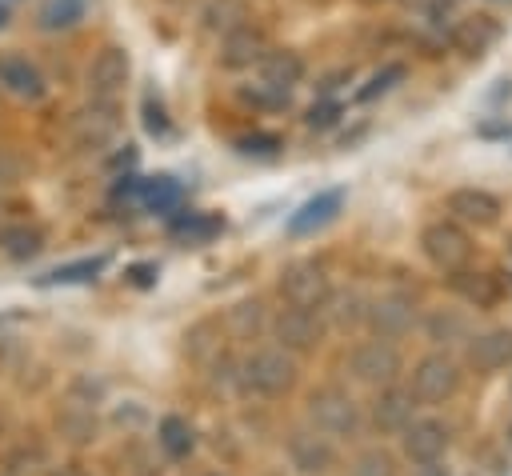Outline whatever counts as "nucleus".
<instances>
[{
	"label": "nucleus",
	"instance_id": "ddd939ff",
	"mask_svg": "<svg viewBox=\"0 0 512 476\" xmlns=\"http://www.w3.org/2000/svg\"><path fill=\"white\" fill-rule=\"evenodd\" d=\"M288 460L304 476H324L336 464V444L316 428H296L288 432Z\"/></svg>",
	"mask_w": 512,
	"mask_h": 476
},
{
	"label": "nucleus",
	"instance_id": "393cba45",
	"mask_svg": "<svg viewBox=\"0 0 512 476\" xmlns=\"http://www.w3.org/2000/svg\"><path fill=\"white\" fill-rule=\"evenodd\" d=\"M168 228H172V236H176V240L208 244L212 236H220V232H224V220H220L216 212H192V208H188V212H180Z\"/></svg>",
	"mask_w": 512,
	"mask_h": 476
},
{
	"label": "nucleus",
	"instance_id": "a19ab883",
	"mask_svg": "<svg viewBox=\"0 0 512 476\" xmlns=\"http://www.w3.org/2000/svg\"><path fill=\"white\" fill-rule=\"evenodd\" d=\"M132 196H140V176H120L112 184V200H132Z\"/></svg>",
	"mask_w": 512,
	"mask_h": 476
},
{
	"label": "nucleus",
	"instance_id": "9d476101",
	"mask_svg": "<svg viewBox=\"0 0 512 476\" xmlns=\"http://www.w3.org/2000/svg\"><path fill=\"white\" fill-rule=\"evenodd\" d=\"M132 76V60L120 44H104L88 64V92L100 100H116Z\"/></svg>",
	"mask_w": 512,
	"mask_h": 476
},
{
	"label": "nucleus",
	"instance_id": "72a5a7b5",
	"mask_svg": "<svg viewBox=\"0 0 512 476\" xmlns=\"http://www.w3.org/2000/svg\"><path fill=\"white\" fill-rule=\"evenodd\" d=\"M240 100L244 104H252V108H260V112H280V108H288V88H276V84H268V80H256V84H244L240 88Z\"/></svg>",
	"mask_w": 512,
	"mask_h": 476
},
{
	"label": "nucleus",
	"instance_id": "c03bdc74",
	"mask_svg": "<svg viewBox=\"0 0 512 476\" xmlns=\"http://www.w3.org/2000/svg\"><path fill=\"white\" fill-rule=\"evenodd\" d=\"M52 476H88V472H84V468H76V464H64V468H56Z\"/></svg>",
	"mask_w": 512,
	"mask_h": 476
},
{
	"label": "nucleus",
	"instance_id": "49530a36",
	"mask_svg": "<svg viewBox=\"0 0 512 476\" xmlns=\"http://www.w3.org/2000/svg\"><path fill=\"white\" fill-rule=\"evenodd\" d=\"M360 4H384V0H360Z\"/></svg>",
	"mask_w": 512,
	"mask_h": 476
},
{
	"label": "nucleus",
	"instance_id": "1a4fd4ad",
	"mask_svg": "<svg viewBox=\"0 0 512 476\" xmlns=\"http://www.w3.org/2000/svg\"><path fill=\"white\" fill-rule=\"evenodd\" d=\"M412 412H416V400H412V392L404 388V384H380L376 392H372V400H368V424L376 428V432H384V436H396L408 420H412Z\"/></svg>",
	"mask_w": 512,
	"mask_h": 476
},
{
	"label": "nucleus",
	"instance_id": "de8ad7c7",
	"mask_svg": "<svg viewBox=\"0 0 512 476\" xmlns=\"http://www.w3.org/2000/svg\"><path fill=\"white\" fill-rule=\"evenodd\" d=\"M504 4H512V0H504Z\"/></svg>",
	"mask_w": 512,
	"mask_h": 476
},
{
	"label": "nucleus",
	"instance_id": "7ed1b4c3",
	"mask_svg": "<svg viewBox=\"0 0 512 476\" xmlns=\"http://www.w3.org/2000/svg\"><path fill=\"white\" fill-rule=\"evenodd\" d=\"M460 380H464V372L448 352H428L412 364L408 392H412L416 404H444L460 392Z\"/></svg>",
	"mask_w": 512,
	"mask_h": 476
},
{
	"label": "nucleus",
	"instance_id": "9b49d317",
	"mask_svg": "<svg viewBox=\"0 0 512 476\" xmlns=\"http://www.w3.org/2000/svg\"><path fill=\"white\" fill-rule=\"evenodd\" d=\"M396 436H400V452H404V460H412V464L440 460V456L448 452V444H452L448 424H440V420H432V416H424V420H408Z\"/></svg>",
	"mask_w": 512,
	"mask_h": 476
},
{
	"label": "nucleus",
	"instance_id": "c9c22d12",
	"mask_svg": "<svg viewBox=\"0 0 512 476\" xmlns=\"http://www.w3.org/2000/svg\"><path fill=\"white\" fill-rule=\"evenodd\" d=\"M352 476H400L396 468V456L384 452V448H364L356 460H352Z\"/></svg>",
	"mask_w": 512,
	"mask_h": 476
},
{
	"label": "nucleus",
	"instance_id": "4468645a",
	"mask_svg": "<svg viewBox=\"0 0 512 476\" xmlns=\"http://www.w3.org/2000/svg\"><path fill=\"white\" fill-rule=\"evenodd\" d=\"M116 132H120L116 100L92 96V104L84 112H76V120H72V136H76L80 148H104V144H112Z\"/></svg>",
	"mask_w": 512,
	"mask_h": 476
},
{
	"label": "nucleus",
	"instance_id": "37998d69",
	"mask_svg": "<svg viewBox=\"0 0 512 476\" xmlns=\"http://www.w3.org/2000/svg\"><path fill=\"white\" fill-rule=\"evenodd\" d=\"M108 164H112V168H132V164H136V148H132V144H124V152H116Z\"/></svg>",
	"mask_w": 512,
	"mask_h": 476
},
{
	"label": "nucleus",
	"instance_id": "423d86ee",
	"mask_svg": "<svg viewBox=\"0 0 512 476\" xmlns=\"http://www.w3.org/2000/svg\"><path fill=\"white\" fill-rule=\"evenodd\" d=\"M280 296L292 304V308H308V312H320L324 300L332 296V280L320 264H308V260H296L280 272Z\"/></svg>",
	"mask_w": 512,
	"mask_h": 476
},
{
	"label": "nucleus",
	"instance_id": "dca6fc26",
	"mask_svg": "<svg viewBox=\"0 0 512 476\" xmlns=\"http://www.w3.org/2000/svg\"><path fill=\"white\" fill-rule=\"evenodd\" d=\"M464 360L476 372H500V368H508L512 364V332L508 328H488L480 336H468Z\"/></svg>",
	"mask_w": 512,
	"mask_h": 476
},
{
	"label": "nucleus",
	"instance_id": "a878e982",
	"mask_svg": "<svg viewBox=\"0 0 512 476\" xmlns=\"http://www.w3.org/2000/svg\"><path fill=\"white\" fill-rule=\"evenodd\" d=\"M0 252L8 260H32L36 252H44V232L36 224H4L0 228Z\"/></svg>",
	"mask_w": 512,
	"mask_h": 476
},
{
	"label": "nucleus",
	"instance_id": "20e7f679",
	"mask_svg": "<svg viewBox=\"0 0 512 476\" xmlns=\"http://www.w3.org/2000/svg\"><path fill=\"white\" fill-rule=\"evenodd\" d=\"M420 248H424V256L432 260V268H440L444 276L468 268V264H472V252H476V248H472V236H468L464 224H456V220H432V224H424Z\"/></svg>",
	"mask_w": 512,
	"mask_h": 476
},
{
	"label": "nucleus",
	"instance_id": "c756f323",
	"mask_svg": "<svg viewBox=\"0 0 512 476\" xmlns=\"http://www.w3.org/2000/svg\"><path fill=\"white\" fill-rule=\"evenodd\" d=\"M84 20V0H44L36 12V24L44 32H72Z\"/></svg>",
	"mask_w": 512,
	"mask_h": 476
},
{
	"label": "nucleus",
	"instance_id": "7c9ffc66",
	"mask_svg": "<svg viewBox=\"0 0 512 476\" xmlns=\"http://www.w3.org/2000/svg\"><path fill=\"white\" fill-rule=\"evenodd\" d=\"M264 328H268V316H264L260 300H240V304L228 308V332L236 340H256Z\"/></svg>",
	"mask_w": 512,
	"mask_h": 476
},
{
	"label": "nucleus",
	"instance_id": "0eeeda50",
	"mask_svg": "<svg viewBox=\"0 0 512 476\" xmlns=\"http://www.w3.org/2000/svg\"><path fill=\"white\" fill-rule=\"evenodd\" d=\"M268 328H272V336H276V344L284 348V352H312V348H320V340H324V320H320V312H308V308H280L272 320H268Z\"/></svg>",
	"mask_w": 512,
	"mask_h": 476
},
{
	"label": "nucleus",
	"instance_id": "f3484780",
	"mask_svg": "<svg viewBox=\"0 0 512 476\" xmlns=\"http://www.w3.org/2000/svg\"><path fill=\"white\" fill-rule=\"evenodd\" d=\"M0 88H4L8 96H16V100H40V96L48 92L44 72H40L28 56H16V52L0 56Z\"/></svg>",
	"mask_w": 512,
	"mask_h": 476
},
{
	"label": "nucleus",
	"instance_id": "412c9836",
	"mask_svg": "<svg viewBox=\"0 0 512 476\" xmlns=\"http://www.w3.org/2000/svg\"><path fill=\"white\" fill-rule=\"evenodd\" d=\"M452 292L472 304V308H492L500 300V280L492 272H472V268H460L452 272Z\"/></svg>",
	"mask_w": 512,
	"mask_h": 476
},
{
	"label": "nucleus",
	"instance_id": "e433bc0d",
	"mask_svg": "<svg viewBox=\"0 0 512 476\" xmlns=\"http://www.w3.org/2000/svg\"><path fill=\"white\" fill-rule=\"evenodd\" d=\"M236 148H240L244 156H260V160H268V156L280 152V136H276V132H248V136L236 140Z\"/></svg>",
	"mask_w": 512,
	"mask_h": 476
},
{
	"label": "nucleus",
	"instance_id": "f704fd0d",
	"mask_svg": "<svg viewBox=\"0 0 512 476\" xmlns=\"http://www.w3.org/2000/svg\"><path fill=\"white\" fill-rule=\"evenodd\" d=\"M404 80V64H384L380 72H372L368 76V84L364 88H356V104H368V100H376V96H384V92H392L396 84Z\"/></svg>",
	"mask_w": 512,
	"mask_h": 476
},
{
	"label": "nucleus",
	"instance_id": "2eb2a0df",
	"mask_svg": "<svg viewBox=\"0 0 512 476\" xmlns=\"http://www.w3.org/2000/svg\"><path fill=\"white\" fill-rule=\"evenodd\" d=\"M344 208V192L340 188H324V192H316V196H308L292 216H288V236H312V232H320L324 224H332L336 220V212Z\"/></svg>",
	"mask_w": 512,
	"mask_h": 476
},
{
	"label": "nucleus",
	"instance_id": "b1692460",
	"mask_svg": "<svg viewBox=\"0 0 512 476\" xmlns=\"http://www.w3.org/2000/svg\"><path fill=\"white\" fill-rule=\"evenodd\" d=\"M60 432H64V440H72V444H84V440H92L96 436V416H92V400H80L76 392L68 396V404L60 408Z\"/></svg>",
	"mask_w": 512,
	"mask_h": 476
},
{
	"label": "nucleus",
	"instance_id": "39448f33",
	"mask_svg": "<svg viewBox=\"0 0 512 476\" xmlns=\"http://www.w3.org/2000/svg\"><path fill=\"white\" fill-rule=\"evenodd\" d=\"M348 372H352L360 384L380 388V384L400 380V372H404V356H400L396 340H380V336H372V340H360V344L348 352Z\"/></svg>",
	"mask_w": 512,
	"mask_h": 476
},
{
	"label": "nucleus",
	"instance_id": "f03ea898",
	"mask_svg": "<svg viewBox=\"0 0 512 476\" xmlns=\"http://www.w3.org/2000/svg\"><path fill=\"white\" fill-rule=\"evenodd\" d=\"M308 412V424L316 432H324L328 440H352L360 432V404L344 392V388H316L304 404Z\"/></svg>",
	"mask_w": 512,
	"mask_h": 476
},
{
	"label": "nucleus",
	"instance_id": "2f4dec72",
	"mask_svg": "<svg viewBox=\"0 0 512 476\" xmlns=\"http://www.w3.org/2000/svg\"><path fill=\"white\" fill-rule=\"evenodd\" d=\"M220 348H224V344H220V328H216L212 320L192 324V328H188V336H184V352H188L196 364H212L216 356H224Z\"/></svg>",
	"mask_w": 512,
	"mask_h": 476
},
{
	"label": "nucleus",
	"instance_id": "ea45409f",
	"mask_svg": "<svg viewBox=\"0 0 512 476\" xmlns=\"http://www.w3.org/2000/svg\"><path fill=\"white\" fill-rule=\"evenodd\" d=\"M156 276H160V268H156V264H132V268H128V280H132L136 288H152V284H156Z\"/></svg>",
	"mask_w": 512,
	"mask_h": 476
},
{
	"label": "nucleus",
	"instance_id": "f8f14e48",
	"mask_svg": "<svg viewBox=\"0 0 512 476\" xmlns=\"http://www.w3.org/2000/svg\"><path fill=\"white\" fill-rule=\"evenodd\" d=\"M444 208H448V220L472 224V228H492L500 220V212H504L500 196H492L488 188H452Z\"/></svg>",
	"mask_w": 512,
	"mask_h": 476
},
{
	"label": "nucleus",
	"instance_id": "473e14b6",
	"mask_svg": "<svg viewBox=\"0 0 512 476\" xmlns=\"http://www.w3.org/2000/svg\"><path fill=\"white\" fill-rule=\"evenodd\" d=\"M244 20H248L244 0H212V4L204 8V28H208V32H232V28L244 24Z\"/></svg>",
	"mask_w": 512,
	"mask_h": 476
},
{
	"label": "nucleus",
	"instance_id": "4be33fe9",
	"mask_svg": "<svg viewBox=\"0 0 512 476\" xmlns=\"http://www.w3.org/2000/svg\"><path fill=\"white\" fill-rule=\"evenodd\" d=\"M104 268H108V256L96 252V256H80V260H68V264L48 268L44 276H36V284H40V288H48V284H88V280H96Z\"/></svg>",
	"mask_w": 512,
	"mask_h": 476
},
{
	"label": "nucleus",
	"instance_id": "79ce46f5",
	"mask_svg": "<svg viewBox=\"0 0 512 476\" xmlns=\"http://www.w3.org/2000/svg\"><path fill=\"white\" fill-rule=\"evenodd\" d=\"M412 476H452V472H448V464H444V456H440V460H424V464H412Z\"/></svg>",
	"mask_w": 512,
	"mask_h": 476
},
{
	"label": "nucleus",
	"instance_id": "bb28decb",
	"mask_svg": "<svg viewBox=\"0 0 512 476\" xmlns=\"http://www.w3.org/2000/svg\"><path fill=\"white\" fill-rule=\"evenodd\" d=\"M140 200L148 212H176L184 200V188L176 176H148L140 180Z\"/></svg>",
	"mask_w": 512,
	"mask_h": 476
},
{
	"label": "nucleus",
	"instance_id": "5701e85b",
	"mask_svg": "<svg viewBox=\"0 0 512 476\" xmlns=\"http://www.w3.org/2000/svg\"><path fill=\"white\" fill-rule=\"evenodd\" d=\"M424 336L432 344H440V348L460 344V340H468V316L460 308H432L424 316Z\"/></svg>",
	"mask_w": 512,
	"mask_h": 476
},
{
	"label": "nucleus",
	"instance_id": "aec40b11",
	"mask_svg": "<svg viewBox=\"0 0 512 476\" xmlns=\"http://www.w3.org/2000/svg\"><path fill=\"white\" fill-rule=\"evenodd\" d=\"M256 64H260V80H268L276 88L292 92L304 80V56L296 48H264V56Z\"/></svg>",
	"mask_w": 512,
	"mask_h": 476
},
{
	"label": "nucleus",
	"instance_id": "58836bf2",
	"mask_svg": "<svg viewBox=\"0 0 512 476\" xmlns=\"http://www.w3.org/2000/svg\"><path fill=\"white\" fill-rule=\"evenodd\" d=\"M336 116H340V108H336V104H312V108H308V116H304V124H308V128H332V124H336Z\"/></svg>",
	"mask_w": 512,
	"mask_h": 476
},
{
	"label": "nucleus",
	"instance_id": "c85d7f7f",
	"mask_svg": "<svg viewBox=\"0 0 512 476\" xmlns=\"http://www.w3.org/2000/svg\"><path fill=\"white\" fill-rule=\"evenodd\" d=\"M364 308H368V300H364L360 292H332L320 312H328L332 328L348 332V328H360V324H364Z\"/></svg>",
	"mask_w": 512,
	"mask_h": 476
},
{
	"label": "nucleus",
	"instance_id": "4c0bfd02",
	"mask_svg": "<svg viewBox=\"0 0 512 476\" xmlns=\"http://www.w3.org/2000/svg\"><path fill=\"white\" fill-rule=\"evenodd\" d=\"M144 128H148L152 136H168V132H172V124H168V112H164V104H160L152 92L144 96Z\"/></svg>",
	"mask_w": 512,
	"mask_h": 476
},
{
	"label": "nucleus",
	"instance_id": "a211bd4d",
	"mask_svg": "<svg viewBox=\"0 0 512 476\" xmlns=\"http://www.w3.org/2000/svg\"><path fill=\"white\" fill-rule=\"evenodd\" d=\"M264 48H268V40H264L260 28H252V24H236V28L224 32V40H220V64L232 68V72L252 68V64L264 56Z\"/></svg>",
	"mask_w": 512,
	"mask_h": 476
},
{
	"label": "nucleus",
	"instance_id": "a18cd8bd",
	"mask_svg": "<svg viewBox=\"0 0 512 476\" xmlns=\"http://www.w3.org/2000/svg\"><path fill=\"white\" fill-rule=\"evenodd\" d=\"M4 28H8V4L0 0V32H4Z\"/></svg>",
	"mask_w": 512,
	"mask_h": 476
},
{
	"label": "nucleus",
	"instance_id": "f257e3e1",
	"mask_svg": "<svg viewBox=\"0 0 512 476\" xmlns=\"http://www.w3.org/2000/svg\"><path fill=\"white\" fill-rule=\"evenodd\" d=\"M236 380H240V388H244L248 396L276 400V396L292 392V384H296V356L284 352L280 344H272V348H256L252 356L240 360Z\"/></svg>",
	"mask_w": 512,
	"mask_h": 476
},
{
	"label": "nucleus",
	"instance_id": "6e6552de",
	"mask_svg": "<svg viewBox=\"0 0 512 476\" xmlns=\"http://www.w3.org/2000/svg\"><path fill=\"white\" fill-rule=\"evenodd\" d=\"M364 324H368L372 336H380V340H400V336H408V332L416 328V304H412L408 296H400V292L376 296V300H368V308H364Z\"/></svg>",
	"mask_w": 512,
	"mask_h": 476
},
{
	"label": "nucleus",
	"instance_id": "cd10ccee",
	"mask_svg": "<svg viewBox=\"0 0 512 476\" xmlns=\"http://www.w3.org/2000/svg\"><path fill=\"white\" fill-rule=\"evenodd\" d=\"M156 444L164 448V456L184 460V456L196 448V432H192V424H188L184 416H164V420L156 424Z\"/></svg>",
	"mask_w": 512,
	"mask_h": 476
},
{
	"label": "nucleus",
	"instance_id": "6ab92c4d",
	"mask_svg": "<svg viewBox=\"0 0 512 476\" xmlns=\"http://www.w3.org/2000/svg\"><path fill=\"white\" fill-rule=\"evenodd\" d=\"M500 36V24L492 16H464L452 24V48L464 56H484Z\"/></svg>",
	"mask_w": 512,
	"mask_h": 476
}]
</instances>
